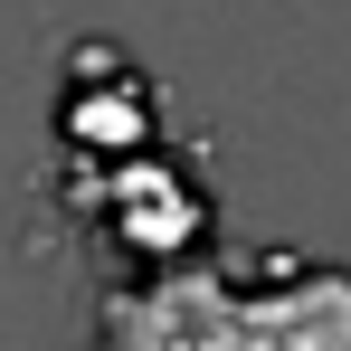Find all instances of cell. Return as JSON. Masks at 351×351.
Masks as SVG:
<instances>
[{"mask_svg": "<svg viewBox=\"0 0 351 351\" xmlns=\"http://www.w3.org/2000/svg\"><path fill=\"white\" fill-rule=\"evenodd\" d=\"M105 332L114 342H256V351H332L351 342V276L342 266H276L266 294H237L228 266H199V276H162L143 294L105 304Z\"/></svg>", "mask_w": 351, "mask_h": 351, "instance_id": "obj_1", "label": "cell"}]
</instances>
